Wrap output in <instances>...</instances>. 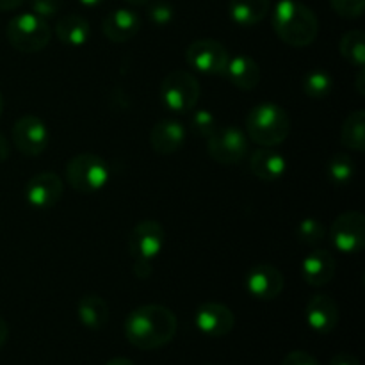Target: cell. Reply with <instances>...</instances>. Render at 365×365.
I'll use <instances>...</instances> for the list:
<instances>
[{
  "mask_svg": "<svg viewBox=\"0 0 365 365\" xmlns=\"http://www.w3.org/2000/svg\"><path fill=\"white\" fill-rule=\"evenodd\" d=\"M177 316L164 305H141L132 310L123 324V334L134 348L143 351L160 349L177 335Z\"/></svg>",
  "mask_w": 365,
  "mask_h": 365,
  "instance_id": "cell-1",
  "label": "cell"
},
{
  "mask_svg": "<svg viewBox=\"0 0 365 365\" xmlns=\"http://www.w3.org/2000/svg\"><path fill=\"white\" fill-rule=\"evenodd\" d=\"M273 29L289 46H309L319 34L316 13L298 0H280L273 11Z\"/></svg>",
  "mask_w": 365,
  "mask_h": 365,
  "instance_id": "cell-2",
  "label": "cell"
},
{
  "mask_svg": "<svg viewBox=\"0 0 365 365\" xmlns=\"http://www.w3.org/2000/svg\"><path fill=\"white\" fill-rule=\"evenodd\" d=\"M291 134V118L277 103H260L246 116V135L255 145L273 148L282 145Z\"/></svg>",
  "mask_w": 365,
  "mask_h": 365,
  "instance_id": "cell-3",
  "label": "cell"
},
{
  "mask_svg": "<svg viewBox=\"0 0 365 365\" xmlns=\"http://www.w3.org/2000/svg\"><path fill=\"white\" fill-rule=\"evenodd\" d=\"M66 182L73 191L82 195H93L106 187L109 182V166L95 153H78L66 164Z\"/></svg>",
  "mask_w": 365,
  "mask_h": 365,
  "instance_id": "cell-4",
  "label": "cell"
},
{
  "mask_svg": "<svg viewBox=\"0 0 365 365\" xmlns=\"http://www.w3.org/2000/svg\"><path fill=\"white\" fill-rule=\"evenodd\" d=\"M50 25L34 13H21L11 18L6 27L9 45L21 53H36L50 41Z\"/></svg>",
  "mask_w": 365,
  "mask_h": 365,
  "instance_id": "cell-5",
  "label": "cell"
},
{
  "mask_svg": "<svg viewBox=\"0 0 365 365\" xmlns=\"http://www.w3.org/2000/svg\"><path fill=\"white\" fill-rule=\"evenodd\" d=\"M200 93L202 88L198 78L184 70L170 71L160 84V100L175 114L191 113L198 103Z\"/></svg>",
  "mask_w": 365,
  "mask_h": 365,
  "instance_id": "cell-6",
  "label": "cell"
},
{
  "mask_svg": "<svg viewBox=\"0 0 365 365\" xmlns=\"http://www.w3.org/2000/svg\"><path fill=\"white\" fill-rule=\"evenodd\" d=\"M248 135L237 127L217 128L209 139H207V153L217 164L232 166L237 164L248 155Z\"/></svg>",
  "mask_w": 365,
  "mask_h": 365,
  "instance_id": "cell-7",
  "label": "cell"
},
{
  "mask_svg": "<svg viewBox=\"0 0 365 365\" xmlns=\"http://www.w3.org/2000/svg\"><path fill=\"white\" fill-rule=\"evenodd\" d=\"M185 61L189 66L205 75H225L230 53L227 46L216 39H196L187 46Z\"/></svg>",
  "mask_w": 365,
  "mask_h": 365,
  "instance_id": "cell-8",
  "label": "cell"
},
{
  "mask_svg": "<svg viewBox=\"0 0 365 365\" xmlns=\"http://www.w3.org/2000/svg\"><path fill=\"white\" fill-rule=\"evenodd\" d=\"M331 245L344 255L362 252L365 245V216L356 210L341 214L330 227Z\"/></svg>",
  "mask_w": 365,
  "mask_h": 365,
  "instance_id": "cell-9",
  "label": "cell"
},
{
  "mask_svg": "<svg viewBox=\"0 0 365 365\" xmlns=\"http://www.w3.org/2000/svg\"><path fill=\"white\" fill-rule=\"evenodd\" d=\"M50 141V132L45 121L38 116H21L13 125V143L27 157H38L45 152Z\"/></svg>",
  "mask_w": 365,
  "mask_h": 365,
  "instance_id": "cell-10",
  "label": "cell"
},
{
  "mask_svg": "<svg viewBox=\"0 0 365 365\" xmlns=\"http://www.w3.org/2000/svg\"><path fill=\"white\" fill-rule=\"evenodd\" d=\"M166 245V232L155 220H143L128 235V250L134 259L153 260Z\"/></svg>",
  "mask_w": 365,
  "mask_h": 365,
  "instance_id": "cell-11",
  "label": "cell"
},
{
  "mask_svg": "<svg viewBox=\"0 0 365 365\" xmlns=\"http://www.w3.org/2000/svg\"><path fill=\"white\" fill-rule=\"evenodd\" d=\"M63 191L64 184L59 175L52 173V171H43V173L34 175L27 182L25 198H27L29 205H32L34 209L46 210L59 203V200L63 198Z\"/></svg>",
  "mask_w": 365,
  "mask_h": 365,
  "instance_id": "cell-12",
  "label": "cell"
},
{
  "mask_svg": "<svg viewBox=\"0 0 365 365\" xmlns=\"http://www.w3.org/2000/svg\"><path fill=\"white\" fill-rule=\"evenodd\" d=\"M195 324L207 337L220 339L234 330L235 316L223 303L209 302L198 307L195 314Z\"/></svg>",
  "mask_w": 365,
  "mask_h": 365,
  "instance_id": "cell-13",
  "label": "cell"
},
{
  "mask_svg": "<svg viewBox=\"0 0 365 365\" xmlns=\"http://www.w3.org/2000/svg\"><path fill=\"white\" fill-rule=\"evenodd\" d=\"M284 273L271 264H259L252 267L246 277V289L250 294L262 302L277 299L284 291Z\"/></svg>",
  "mask_w": 365,
  "mask_h": 365,
  "instance_id": "cell-14",
  "label": "cell"
},
{
  "mask_svg": "<svg viewBox=\"0 0 365 365\" xmlns=\"http://www.w3.org/2000/svg\"><path fill=\"white\" fill-rule=\"evenodd\" d=\"M339 305L331 296L328 294H314L310 302L307 303L305 319L307 324L312 328L316 334L327 335L334 331L339 324Z\"/></svg>",
  "mask_w": 365,
  "mask_h": 365,
  "instance_id": "cell-15",
  "label": "cell"
},
{
  "mask_svg": "<svg viewBox=\"0 0 365 365\" xmlns=\"http://www.w3.org/2000/svg\"><path fill=\"white\" fill-rule=\"evenodd\" d=\"M185 127L177 120H160L150 130V145L159 155H173L184 146Z\"/></svg>",
  "mask_w": 365,
  "mask_h": 365,
  "instance_id": "cell-16",
  "label": "cell"
},
{
  "mask_svg": "<svg viewBox=\"0 0 365 365\" xmlns=\"http://www.w3.org/2000/svg\"><path fill=\"white\" fill-rule=\"evenodd\" d=\"M139 27H141V20H139L138 13L132 9L121 7V9H114L103 18L102 31L107 39L113 43H123L134 38L138 34Z\"/></svg>",
  "mask_w": 365,
  "mask_h": 365,
  "instance_id": "cell-17",
  "label": "cell"
},
{
  "mask_svg": "<svg viewBox=\"0 0 365 365\" xmlns=\"http://www.w3.org/2000/svg\"><path fill=\"white\" fill-rule=\"evenodd\" d=\"M335 267H337V264H335L334 255L328 250H314L303 259L302 277L312 287H323L331 282Z\"/></svg>",
  "mask_w": 365,
  "mask_h": 365,
  "instance_id": "cell-18",
  "label": "cell"
},
{
  "mask_svg": "<svg viewBox=\"0 0 365 365\" xmlns=\"http://www.w3.org/2000/svg\"><path fill=\"white\" fill-rule=\"evenodd\" d=\"M250 170L259 180L278 182L287 171V160L273 148H259L250 157Z\"/></svg>",
  "mask_w": 365,
  "mask_h": 365,
  "instance_id": "cell-19",
  "label": "cell"
},
{
  "mask_svg": "<svg viewBox=\"0 0 365 365\" xmlns=\"http://www.w3.org/2000/svg\"><path fill=\"white\" fill-rule=\"evenodd\" d=\"M228 81L241 91H252L260 82V66L253 57L237 56L230 57L228 66L225 70Z\"/></svg>",
  "mask_w": 365,
  "mask_h": 365,
  "instance_id": "cell-20",
  "label": "cell"
},
{
  "mask_svg": "<svg viewBox=\"0 0 365 365\" xmlns=\"http://www.w3.org/2000/svg\"><path fill=\"white\" fill-rule=\"evenodd\" d=\"M77 316L88 330H102L109 321V305L102 296L86 294L78 299Z\"/></svg>",
  "mask_w": 365,
  "mask_h": 365,
  "instance_id": "cell-21",
  "label": "cell"
},
{
  "mask_svg": "<svg viewBox=\"0 0 365 365\" xmlns=\"http://www.w3.org/2000/svg\"><path fill=\"white\" fill-rule=\"evenodd\" d=\"M56 34L63 45L82 46L88 43L89 36H91V27L82 14L71 13L57 21Z\"/></svg>",
  "mask_w": 365,
  "mask_h": 365,
  "instance_id": "cell-22",
  "label": "cell"
},
{
  "mask_svg": "<svg viewBox=\"0 0 365 365\" xmlns=\"http://www.w3.org/2000/svg\"><path fill=\"white\" fill-rule=\"evenodd\" d=\"M271 9L269 0H230L228 13L241 27H253L267 16Z\"/></svg>",
  "mask_w": 365,
  "mask_h": 365,
  "instance_id": "cell-23",
  "label": "cell"
},
{
  "mask_svg": "<svg viewBox=\"0 0 365 365\" xmlns=\"http://www.w3.org/2000/svg\"><path fill=\"white\" fill-rule=\"evenodd\" d=\"M341 143L344 148L353 152H364L365 150V110L356 109L349 114L341 128Z\"/></svg>",
  "mask_w": 365,
  "mask_h": 365,
  "instance_id": "cell-24",
  "label": "cell"
},
{
  "mask_svg": "<svg viewBox=\"0 0 365 365\" xmlns=\"http://www.w3.org/2000/svg\"><path fill=\"white\" fill-rule=\"evenodd\" d=\"M341 56L348 61L349 64L356 68H364L365 64V32L360 29L348 31L341 38Z\"/></svg>",
  "mask_w": 365,
  "mask_h": 365,
  "instance_id": "cell-25",
  "label": "cell"
},
{
  "mask_svg": "<svg viewBox=\"0 0 365 365\" xmlns=\"http://www.w3.org/2000/svg\"><path fill=\"white\" fill-rule=\"evenodd\" d=\"M356 171V164L348 153H335L327 166L328 180L335 185H346L353 180Z\"/></svg>",
  "mask_w": 365,
  "mask_h": 365,
  "instance_id": "cell-26",
  "label": "cell"
},
{
  "mask_svg": "<svg viewBox=\"0 0 365 365\" xmlns=\"http://www.w3.org/2000/svg\"><path fill=\"white\" fill-rule=\"evenodd\" d=\"M334 89V81L323 70H314L303 78V93L312 100H323Z\"/></svg>",
  "mask_w": 365,
  "mask_h": 365,
  "instance_id": "cell-27",
  "label": "cell"
},
{
  "mask_svg": "<svg viewBox=\"0 0 365 365\" xmlns=\"http://www.w3.org/2000/svg\"><path fill=\"white\" fill-rule=\"evenodd\" d=\"M298 239L303 242V245L309 246H317L324 241L327 237V228L321 223L319 220H314V217H307L299 223L298 227Z\"/></svg>",
  "mask_w": 365,
  "mask_h": 365,
  "instance_id": "cell-28",
  "label": "cell"
},
{
  "mask_svg": "<svg viewBox=\"0 0 365 365\" xmlns=\"http://www.w3.org/2000/svg\"><path fill=\"white\" fill-rule=\"evenodd\" d=\"M191 127L192 130L196 132L198 135H202V138L209 139L210 135L214 134V132L217 130V120L216 116H214L210 110L207 109H200L196 110L195 114L191 116Z\"/></svg>",
  "mask_w": 365,
  "mask_h": 365,
  "instance_id": "cell-29",
  "label": "cell"
},
{
  "mask_svg": "<svg viewBox=\"0 0 365 365\" xmlns=\"http://www.w3.org/2000/svg\"><path fill=\"white\" fill-rule=\"evenodd\" d=\"M330 6L339 16L346 20H355L364 14L365 0H330Z\"/></svg>",
  "mask_w": 365,
  "mask_h": 365,
  "instance_id": "cell-30",
  "label": "cell"
},
{
  "mask_svg": "<svg viewBox=\"0 0 365 365\" xmlns=\"http://www.w3.org/2000/svg\"><path fill=\"white\" fill-rule=\"evenodd\" d=\"M173 7H171L170 2H164V0H159V2H153L148 9L150 20L155 25H168L171 20H173Z\"/></svg>",
  "mask_w": 365,
  "mask_h": 365,
  "instance_id": "cell-31",
  "label": "cell"
},
{
  "mask_svg": "<svg viewBox=\"0 0 365 365\" xmlns=\"http://www.w3.org/2000/svg\"><path fill=\"white\" fill-rule=\"evenodd\" d=\"M31 7L32 13L46 20V18L56 16L61 7V0H31Z\"/></svg>",
  "mask_w": 365,
  "mask_h": 365,
  "instance_id": "cell-32",
  "label": "cell"
},
{
  "mask_svg": "<svg viewBox=\"0 0 365 365\" xmlns=\"http://www.w3.org/2000/svg\"><path fill=\"white\" fill-rule=\"evenodd\" d=\"M280 365H321L316 356H312L307 351H291Z\"/></svg>",
  "mask_w": 365,
  "mask_h": 365,
  "instance_id": "cell-33",
  "label": "cell"
},
{
  "mask_svg": "<svg viewBox=\"0 0 365 365\" xmlns=\"http://www.w3.org/2000/svg\"><path fill=\"white\" fill-rule=\"evenodd\" d=\"M152 260H146V259H135L134 262V274L141 280H146L150 278L152 274Z\"/></svg>",
  "mask_w": 365,
  "mask_h": 365,
  "instance_id": "cell-34",
  "label": "cell"
},
{
  "mask_svg": "<svg viewBox=\"0 0 365 365\" xmlns=\"http://www.w3.org/2000/svg\"><path fill=\"white\" fill-rule=\"evenodd\" d=\"M330 365H360L359 359L355 355H349V353H339L334 359L330 360Z\"/></svg>",
  "mask_w": 365,
  "mask_h": 365,
  "instance_id": "cell-35",
  "label": "cell"
},
{
  "mask_svg": "<svg viewBox=\"0 0 365 365\" xmlns=\"http://www.w3.org/2000/svg\"><path fill=\"white\" fill-rule=\"evenodd\" d=\"M25 0H0V11H13L24 4Z\"/></svg>",
  "mask_w": 365,
  "mask_h": 365,
  "instance_id": "cell-36",
  "label": "cell"
},
{
  "mask_svg": "<svg viewBox=\"0 0 365 365\" xmlns=\"http://www.w3.org/2000/svg\"><path fill=\"white\" fill-rule=\"evenodd\" d=\"M7 339H9V324L0 317V348L6 344Z\"/></svg>",
  "mask_w": 365,
  "mask_h": 365,
  "instance_id": "cell-37",
  "label": "cell"
},
{
  "mask_svg": "<svg viewBox=\"0 0 365 365\" xmlns=\"http://www.w3.org/2000/svg\"><path fill=\"white\" fill-rule=\"evenodd\" d=\"M7 157H9V143H7V139L0 134V163L7 160Z\"/></svg>",
  "mask_w": 365,
  "mask_h": 365,
  "instance_id": "cell-38",
  "label": "cell"
},
{
  "mask_svg": "<svg viewBox=\"0 0 365 365\" xmlns=\"http://www.w3.org/2000/svg\"><path fill=\"white\" fill-rule=\"evenodd\" d=\"M364 81H365V73L364 68H359V75H356V89H359L360 95H365V88H364Z\"/></svg>",
  "mask_w": 365,
  "mask_h": 365,
  "instance_id": "cell-39",
  "label": "cell"
},
{
  "mask_svg": "<svg viewBox=\"0 0 365 365\" xmlns=\"http://www.w3.org/2000/svg\"><path fill=\"white\" fill-rule=\"evenodd\" d=\"M103 365H135V364L132 362V360L125 359V356H116V359L109 360V362L103 364Z\"/></svg>",
  "mask_w": 365,
  "mask_h": 365,
  "instance_id": "cell-40",
  "label": "cell"
},
{
  "mask_svg": "<svg viewBox=\"0 0 365 365\" xmlns=\"http://www.w3.org/2000/svg\"><path fill=\"white\" fill-rule=\"evenodd\" d=\"M78 2L86 7H96V6H100V4L106 2V0H78Z\"/></svg>",
  "mask_w": 365,
  "mask_h": 365,
  "instance_id": "cell-41",
  "label": "cell"
},
{
  "mask_svg": "<svg viewBox=\"0 0 365 365\" xmlns=\"http://www.w3.org/2000/svg\"><path fill=\"white\" fill-rule=\"evenodd\" d=\"M130 6H145V4H148L150 0H127Z\"/></svg>",
  "mask_w": 365,
  "mask_h": 365,
  "instance_id": "cell-42",
  "label": "cell"
},
{
  "mask_svg": "<svg viewBox=\"0 0 365 365\" xmlns=\"http://www.w3.org/2000/svg\"><path fill=\"white\" fill-rule=\"evenodd\" d=\"M4 110V96H2V91H0V114H2Z\"/></svg>",
  "mask_w": 365,
  "mask_h": 365,
  "instance_id": "cell-43",
  "label": "cell"
}]
</instances>
